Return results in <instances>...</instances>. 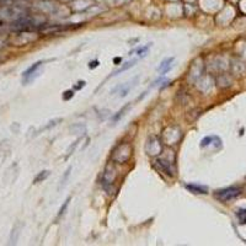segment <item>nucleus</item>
Returning <instances> with one entry per match:
<instances>
[{"label": "nucleus", "mask_w": 246, "mask_h": 246, "mask_svg": "<svg viewBox=\"0 0 246 246\" xmlns=\"http://www.w3.org/2000/svg\"><path fill=\"white\" fill-rule=\"evenodd\" d=\"M240 193H241V188L240 187L231 186V187H226V188H223V189H218L214 193V197L217 199L222 201V202H228V201H231V199L236 198Z\"/></svg>", "instance_id": "obj_1"}, {"label": "nucleus", "mask_w": 246, "mask_h": 246, "mask_svg": "<svg viewBox=\"0 0 246 246\" xmlns=\"http://www.w3.org/2000/svg\"><path fill=\"white\" fill-rule=\"evenodd\" d=\"M231 73L236 76H244L246 74V65L244 62L239 61V59H234L231 61Z\"/></svg>", "instance_id": "obj_2"}, {"label": "nucleus", "mask_w": 246, "mask_h": 246, "mask_svg": "<svg viewBox=\"0 0 246 246\" xmlns=\"http://www.w3.org/2000/svg\"><path fill=\"white\" fill-rule=\"evenodd\" d=\"M42 64H43V62H36L33 65H31L27 70H25L23 71V74H22V78H23V82H28V81H32V75L36 73V70L41 66Z\"/></svg>", "instance_id": "obj_3"}, {"label": "nucleus", "mask_w": 246, "mask_h": 246, "mask_svg": "<svg viewBox=\"0 0 246 246\" xmlns=\"http://www.w3.org/2000/svg\"><path fill=\"white\" fill-rule=\"evenodd\" d=\"M189 192L192 193H196V194H205L207 193V187L205 186H201V184H189L184 186Z\"/></svg>", "instance_id": "obj_4"}, {"label": "nucleus", "mask_w": 246, "mask_h": 246, "mask_svg": "<svg viewBox=\"0 0 246 246\" xmlns=\"http://www.w3.org/2000/svg\"><path fill=\"white\" fill-rule=\"evenodd\" d=\"M156 165L159 166V169L163 171V172H165L166 175H169V176H174V170H171V167H170V164H167L166 161H164V160H161V159H156Z\"/></svg>", "instance_id": "obj_5"}, {"label": "nucleus", "mask_w": 246, "mask_h": 246, "mask_svg": "<svg viewBox=\"0 0 246 246\" xmlns=\"http://www.w3.org/2000/svg\"><path fill=\"white\" fill-rule=\"evenodd\" d=\"M174 57H171V58H166V59H164V61L160 63V65L158 66V71L159 73H161V74H164V73H166V71H169L170 70V68H171V63L174 62Z\"/></svg>", "instance_id": "obj_6"}, {"label": "nucleus", "mask_w": 246, "mask_h": 246, "mask_svg": "<svg viewBox=\"0 0 246 246\" xmlns=\"http://www.w3.org/2000/svg\"><path fill=\"white\" fill-rule=\"evenodd\" d=\"M137 59H133V61L130 62H127V63H124L122 66L120 68V69H117L116 71H113V74H112V76H115V75H118V74H121L123 71H125L127 69H129V68H132V66H134L135 65V63H137Z\"/></svg>", "instance_id": "obj_7"}, {"label": "nucleus", "mask_w": 246, "mask_h": 246, "mask_svg": "<svg viewBox=\"0 0 246 246\" xmlns=\"http://www.w3.org/2000/svg\"><path fill=\"white\" fill-rule=\"evenodd\" d=\"M49 171L48 170H44V171H41L36 177H35V180H33V184H40V182H42V181H44L48 176H49Z\"/></svg>", "instance_id": "obj_8"}, {"label": "nucleus", "mask_w": 246, "mask_h": 246, "mask_svg": "<svg viewBox=\"0 0 246 246\" xmlns=\"http://www.w3.org/2000/svg\"><path fill=\"white\" fill-rule=\"evenodd\" d=\"M215 139H218V137H215V135H209V137H205V138H203V139H202V142H201V146H202V148H205V146H208V145L213 144V142H214Z\"/></svg>", "instance_id": "obj_9"}, {"label": "nucleus", "mask_w": 246, "mask_h": 246, "mask_svg": "<svg viewBox=\"0 0 246 246\" xmlns=\"http://www.w3.org/2000/svg\"><path fill=\"white\" fill-rule=\"evenodd\" d=\"M236 217H238L240 224H246V209H239L236 212Z\"/></svg>", "instance_id": "obj_10"}, {"label": "nucleus", "mask_w": 246, "mask_h": 246, "mask_svg": "<svg viewBox=\"0 0 246 246\" xmlns=\"http://www.w3.org/2000/svg\"><path fill=\"white\" fill-rule=\"evenodd\" d=\"M129 107H130V103H128V105H125V106L123 107V108H122V110H121V111H118V112H117V115H115V116H113V122H117V121H118V120H120L121 117H123V115H124V112H125V111H127V110H128Z\"/></svg>", "instance_id": "obj_11"}, {"label": "nucleus", "mask_w": 246, "mask_h": 246, "mask_svg": "<svg viewBox=\"0 0 246 246\" xmlns=\"http://www.w3.org/2000/svg\"><path fill=\"white\" fill-rule=\"evenodd\" d=\"M151 47V43H148L146 46H144V47H140L138 51H137V53H138V56L139 57H145L146 56V52H148V49Z\"/></svg>", "instance_id": "obj_12"}, {"label": "nucleus", "mask_w": 246, "mask_h": 246, "mask_svg": "<svg viewBox=\"0 0 246 246\" xmlns=\"http://www.w3.org/2000/svg\"><path fill=\"white\" fill-rule=\"evenodd\" d=\"M69 202H70V197L69 198H66V201L63 203V205L61 207V209H59V213H58V215L61 217V215H63L64 213H65V209L68 208V204H69Z\"/></svg>", "instance_id": "obj_13"}, {"label": "nucleus", "mask_w": 246, "mask_h": 246, "mask_svg": "<svg viewBox=\"0 0 246 246\" xmlns=\"http://www.w3.org/2000/svg\"><path fill=\"white\" fill-rule=\"evenodd\" d=\"M79 142H80V139H78L76 142H74V143H73V146H69V149H68V151H66V158H68V156H70V155L74 153V150H75V148L78 146Z\"/></svg>", "instance_id": "obj_14"}, {"label": "nucleus", "mask_w": 246, "mask_h": 246, "mask_svg": "<svg viewBox=\"0 0 246 246\" xmlns=\"http://www.w3.org/2000/svg\"><path fill=\"white\" fill-rule=\"evenodd\" d=\"M70 171H71V166H69V167L66 169V171H65V174H64V176L62 177V180H61V186H63V184H65V181L68 180V177H69V174H70Z\"/></svg>", "instance_id": "obj_15"}, {"label": "nucleus", "mask_w": 246, "mask_h": 246, "mask_svg": "<svg viewBox=\"0 0 246 246\" xmlns=\"http://www.w3.org/2000/svg\"><path fill=\"white\" fill-rule=\"evenodd\" d=\"M73 96H74V92H73L71 90H68V91H65V92H64L63 99H64V100H69V99H71Z\"/></svg>", "instance_id": "obj_16"}, {"label": "nucleus", "mask_w": 246, "mask_h": 246, "mask_svg": "<svg viewBox=\"0 0 246 246\" xmlns=\"http://www.w3.org/2000/svg\"><path fill=\"white\" fill-rule=\"evenodd\" d=\"M97 65H99V62L97 61H94L92 63L90 62V64H89V66H90V68H96Z\"/></svg>", "instance_id": "obj_17"}]
</instances>
